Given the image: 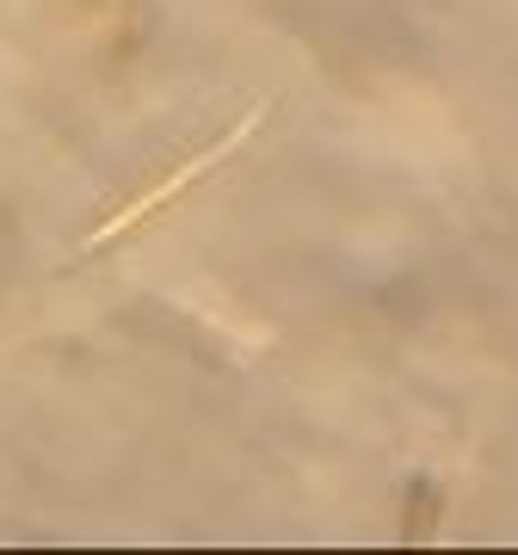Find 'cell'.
Wrapping results in <instances>:
<instances>
[{
  "instance_id": "6da1fadb",
  "label": "cell",
  "mask_w": 518,
  "mask_h": 555,
  "mask_svg": "<svg viewBox=\"0 0 518 555\" xmlns=\"http://www.w3.org/2000/svg\"><path fill=\"white\" fill-rule=\"evenodd\" d=\"M247 130H254V118H241L235 130H229V137L217 142V149H204V155H192V160H185L180 173H167V179H160V185H155V192H148V198L124 204L118 217L105 222V229H93V247H100V241H112V235H124V229H137V222L148 217V210H155V204H167V198H173V192H180V185H192V179H198V173H204V167H210V160H217V155H229V149H235V142L247 137Z\"/></svg>"
}]
</instances>
